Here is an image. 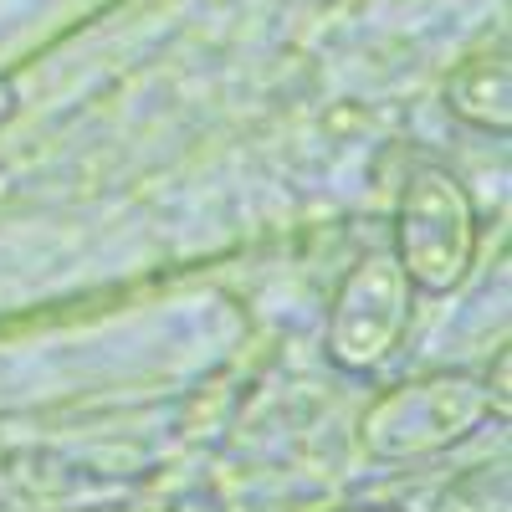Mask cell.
I'll return each instance as SVG.
<instances>
[{
  "mask_svg": "<svg viewBox=\"0 0 512 512\" xmlns=\"http://www.w3.org/2000/svg\"><path fill=\"white\" fill-rule=\"evenodd\" d=\"M410 282L395 262V251H369L338 282L328 308V359L349 374L379 369L400 349L410 323Z\"/></svg>",
  "mask_w": 512,
  "mask_h": 512,
  "instance_id": "obj_3",
  "label": "cell"
},
{
  "mask_svg": "<svg viewBox=\"0 0 512 512\" xmlns=\"http://www.w3.org/2000/svg\"><path fill=\"white\" fill-rule=\"evenodd\" d=\"M338 512H400V507H338Z\"/></svg>",
  "mask_w": 512,
  "mask_h": 512,
  "instance_id": "obj_6",
  "label": "cell"
},
{
  "mask_svg": "<svg viewBox=\"0 0 512 512\" xmlns=\"http://www.w3.org/2000/svg\"><path fill=\"white\" fill-rule=\"evenodd\" d=\"M477 256V205L441 164H415L395 210V262L415 292H451Z\"/></svg>",
  "mask_w": 512,
  "mask_h": 512,
  "instance_id": "obj_1",
  "label": "cell"
},
{
  "mask_svg": "<svg viewBox=\"0 0 512 512\" xmlns=\"http://www.w3.org/2000/svg\"><path fill=\"white\" fill-rule=\"evenodd\" d=\"M446 103L461 123L487 128V134H512V72H507V47L482 52L466 67H456Z\"/></svg>",
  "mask_w": 512,
  "mask_h": 512,
  "instance_id": "obj_4",
  "label": "cell"
},
{
  "mask_svg": "<svg viewBox=\"0 0 512 512\" xmlns=\"http://www.w3.org/2000/svg\"><path fill=\"white\" fill-rule=\"evenodd\" d=\"M436 512H512V456L482 461L472 472H461Z\"/></svg>",
  "mask_w": 512,
  "mask_h": 512,
  "instance_id": "obj_5",
  "label": "cell"
},
{
  "mask_svg": "<svg viewBox=\"0 0 512 512\" xmlns=\"http://www.w3.org/2000/svg\"><path fill=\"white\" fill-rule=\"evenodd\" d=\"M502 415L492 384L477 374H425L390 390L359 425L374 456H431L466 441L487 415Z\"/></svg>",
  "mask_w": 512,
  "mask_h": 512,
  "instance_id": "obj_2",
  "label": "cell"
}]
</instances>
